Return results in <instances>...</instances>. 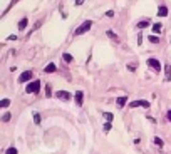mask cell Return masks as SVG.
Wrapping results in <instances>:
<instances>
[{"instance_id": "cell-7", "label": "cell", "mask_w": 171, "mask_h": 154, "mask_svg": "<svg viewBox=\"0 0 171 154\" xmlns=\"http://www.w3.org/2000/svg\"><path fill=\"white\" fill-rule=\"evenodd\" d=\"M149 25H151V20H149V19H142V20H139V22L136 24V28L142 30V28H148Z\"/></svg>"}, {"instance_id": "cell-3", "label": "cell", "mask_w": 171, "mask_h": 154, "mask_svg": "<svg viewBox=\"0 0 171 154\" xmlns=\"http://www.w3.org/2000/svg\"><path fill=\"white\" fill-rule=\"evenodd\" d=\"M146 62H148V66L151 67L154 72H161V62H159L158 59H154V57H149Z\"/></svg>"}, {"instance_id": "cell-24", "label": "cell", "mask_w": 171, "mask_h": 154, "mask_svg": "<svg viewBox=\"0 0 171 154\" xmlns=\"http://www.w3.org/2000/svg\"><path fill=\"white\" fill-rule=\"evenodd\" d=\"M10 116H12L10 112H5V114H3V117H2V121H3V122H9V121H10Z\"/></svg>"}, {"instance_id": "cell-6", "label": "cell", "mask_w": 171, "mask_h": 154, "mask_svg": "<svg viewBox=\"0 0 171 154\" xmlns=\"http://www.w3.org/2000/svg\"><path fill=\"white\" fill-rule=\"evenodd\" d=\"M32 76H34V72L32 70H25V72H22L20 74V77H19V82L20 84H24V82H27V81H30Z\"/></svg>"}, {"instance_id": "cell-20", "label": "cell", "mask_w": 171, "mask_h": 154, "mask_svg": "<svg viewBox=\"0 0 171 154\" xmlns=\"http://www.w3.org/2000/svg\"><path fill=\"white\" fill-rule=\"evenodd\" d=\"M10 106V99H2L0 101V107H9Z\"/></svg>"}, {"instance_id": "cell-23", "label": "cell", "mask_w": 171, "mask_h": 154, "mask_svg": "<svg viewBox=\"0 0 171 154\" xmlns=\"http://www.w3.org/2000/svg\"><path fill=\"white\" fill-rule=\"evenodd\" d=\"M154 144L158 146V148H163V144H165V142H163V139H159V137H154Z\"/></svg>"}, {"instance_id": "cell-30", "label": "cell", "mask_w": 171, "mask_h": 154, "mask_svg": "<svg viewBox=\"0 0 171 154\" xmlns=\"http://www.w3.org/2000/svg\"><path fill=\"white\" fill-rule=\"evenodd\" d=\"M84 2H86V0H76V5H82Z\"/></svg>"}, {"instance_id": "cell-14", "label": "cell", "mask_w": 171, "mask_h": 154, "mask_svg": "<svg viewBox=\"0 0 171 154\" xmlns=\"http://www.w3.org/2000/svg\"><path fill=\"white\" fill-rule=\"evenodd\" d=\"M106 35H108L109 39H112L114 42H119V37H117V35H116V32H112V30H108V32H106Z\"/></svg>"}, {"instance_id": "cell-5", "label": "cell", "mask_w": 171, "mask_h": 154, "mask_svg": "<svg viewBox=\"0 0 171 154\" xmlns=\"http://www.w3.org/2000/svg\"><path fill=\"white\" fill-rule=\"evenodd\" d=\"M55 97L59 99V101H64V102H67V101H70V92L69 91H57L55 92Z\"/></svg>"}, {"instance_id": "cell-1", "label": "cell", "mask_w": 171, "mask_h": 154, "mask_svg": "<svg viewBox=\"0 0 171 154\" xmlns=\"http://www.w3.org/2000/svg\"><path fill=\"white\" fill-rule=\"evenodd\" d=\"M91 27H92V20H84V22L81 24V25L77 27V28H76L74 35H77V37H79V35H84L86 32H89V30H91Z\"/></svg>"}, {"instance_id": "cell-9", "label": "cell", "mask_w": 171, "mask_h": 154, "mask_svg": "<svg viewBox=\"0 0 171 154\" xmlns=\"http://www.w3.org/2000/svg\"><path fill=\"white\" fill-rule=\"evenodd\" d=\"M27 25H28V19H27V17H22V19L19 20V25H17V27H19L20 32H24L27 28Z\"/></svg>"}, {"instance_id": "cell-15", "label": "cell", "mask_w": 171, "mask_h": 154, "mask_svg": "<svg viewBox=\"0 0 171 154\" xmlns=\"http://www.w3.org/2000/svg\"><path fill=\"white\" fill-rule=\"evenodd\" d=\"M163 30V25H161V22H158V24H154V25H153V32H154V34H159V32Z\"/></svg>"}, {"instance_id": "cell-18", "label": "cell", "mask_w": 171, "mask_h": 154, "mask_svg": "<svg viewBox=\"0 0 171 154\" xmlns=\"http://www.w3.org/2000/svg\"><path fill=\"white\" fill-rule=\"evenodd\" d=\"M148 40L151 42V44H159V37H156V35H149Z\"/></svg>"}, {"instance_id": "cell-22", "label": "cell", "mask_w": 171, "mask_h": 154, "mask_svg": "<svg viewBox=\"0 0 171 154\" xmlns=\"http://www.w3.org/2000/svg\"><path fill=\"white\" fill-rule=\"evenodd\" d=\"M136 69H138V64L136 62H134V64L133 62L127 64V70H129V72H133V70H136Z\"/></svg>"}, {"instance_id": "cell-8", "label": "cell", "mask_w": 171, "mask_h": 154, "mask_svg": "<svg viewBox=\"0 0 171 154\" xmlns=\"http://www.w3.org/2000/svg\"><path fill=\"white\" fill-rule=\"evenodd\" d=\"M74 99H76V104L77 106H82V101H84V92L81 91H76V94H74Z\"/></svg>"}, {"instance_id": "cell-11", "label": "cell", "mask_w": 171, "mask_h": 154, "mask_svg": "<svg viewBox=\"0 0 171 154\" xmlns=\"http://www.w3.org/2000/svg\"><path fill=\"white\" fill-rule=\"evenodd\" d=\"M158 17H168V7H166V5H159L158 7Z\"/></svg>"}, {"instance_id": "cell-29", "label": "cell", "mask_w": 171, "mask_h": 154, "mask_svg": "<svg viewBox=\"0 0 171 154\" xmlns=\"http://www.w3.org/2000/svg\"><path fill=\"white\" fill-rule=\"evenodd\" d=\"M7 40H17V35H9V39Z\"/></svg>"}, {"instance_id": "cell-19", "label": "cell", "mask_w": 171, "mask_h": 154, "mask_svg": "<svg viewBox=\"0 0 171 154\" xmlns=\"http://www.w3.org/2000/svg\"><path fill=\"white\" fill-rule=\"evenodd\" d=\"M102 116H104V119L108 121V122H111V121L114 119V116H112L111 112H104V114H102Z\"/></svg>"}, {"instance_id": "cell-27", "label": "cell", "mask_w": 171, "mask_h": 154, "mask_svg": "<svg viewBox=\"0 0 171 154\" xmlns=\"http://www.w3.org/2000/svg\"><path fill=\"white\" fill-rule=\"evenodd\" d=\"M142 44V34L139 32V34H138V45H141Z\"/></svg>"}, {"instance_id": "cell-12", "label": "cell", "mask_w": 171, "mask_h": 154, "mask_svg": "<svg viewBox=\"0 0 171 154\" xmlns=\"http://www.w3.org/2000/svg\"><path fill=\"white\" fill-rule=\"evenodd\" d=\"M165 81L166 82L171 81V66L169 64H165Z\"/></svg>"}, {"instance_id": "cell-4", "label": "cell", "mask_w": 171, "mask_h": 154, "mask_svg": "<svg viewBox=\"0 0 171 154\" xmlns=\"http://www.w3.org/2000/svg\"><path fill=\"white\" fill-rule=\"evenodd\" d=\"M129 107H131V109H136V107H144V109H149V102L144 101V99H139V101L129 102Z\"/></svg>"}, {"instance_id": "cell-25", "label": "cell", "mask_w": 171, "mask_h": 154, "mask_svg": "<svg viewBox=\"0 0 171 154\" xmlns=\"http://www.w3.org/2000/svg\"><path fill=\"white\" fill-rule=\"evenodd\" d=\"M5 154H19V152H17L15 148H9V149L5 151Z\"/></svg>"}, {"instance_id": "cell-17", "label": "cell", "mask_w": 171, "mask_h": 154, "mask_svg": "<svg viewBox=\"0 0 171 154\" xmlns=\"http://www.w3.org/2000/svg\"><path fill=\"white\" fill-rule=\"evenodd\" d=\"M32 116H34V122H35V124H37V126H39V124H40V121H42L40 114H39V112H34V114H32Z\"/></svg>"}, {"instance_id": "cell-13", "label": "cell", "mask_w": 171, "mask_h": 154, "mask_svg": "<svg viewBox=\"0 0 171 154\" xmlns=\"http://www.w3.org/2000/svg\"><path fill=\"white\" fill-rule=\"evenodd\" d=\"M126 102H127V97H126V96H123V97H119L116 101V106L119 107V109H123V107L126 106Z\"/></svg>"}, {"instance_id": "cell-10", "label": "cell", "mask_w": 171, "mask_h": 154, "mask_svg": "<svg viewBox=\"0 0 171 154\" xmlns=\"http://www.w3.org/2000/svg\"><path fill=\"white\" fill-rule=\"evenodd\" d=\"M55 70H57V66H55L54 62L47 64V66L44 67V72H45V74H52V72H55Z\"/></svg>"}, {"instance_id": "cell-28", "label": "cell", "mask_w": 171, "mask_h": 154, "mask_svg": "<svg viewBox=\"0 0 171 154\" xmlns=\"http://www.w3.org/2000/svg\"><path fill=\"white\" fill-rule=\"evenodd\" d=\"M106 17H114V12H112V10H109V12H106Z\"/></svg>"}, {"instance_id": "cell-31", "label": "cell", "mask_w": 171, "mask_h": 154, "mask_svg": "<svg viewBox=\"0 0 171 154\" xmlns=\"http://www.w3.org/2000/svg\"><path fill=\"white\" fill-rule=\"evenodd\" d=\"M168 121H169V122H171V111H169V112H168Z\"/></svg>"}, {"instance_id": "cell-2", "label": "cell", "mask_w": 171, "mask_h": 154, "mask_svg": "<svg viewBox=\"0 0 171 154\" xmlns=\"http://www.w3.org/2000/svg\"><path fill=\"white\" fill-rule=\"evenodd\" d=\"M40 91V81H34V82H28L25 92L27 94H37Z\"/></svg>"}, {"instance_id": "cell-21", "label": "cell", "mask_w": 171, "mask_h": 154, "mask_svg": "<svg viewBox=\"0 0 171 154\" xmlns=\"http://www.w3.org/2000/svg\"><path fill=\"white\" fill-rule=\"evenodd\" d=\"M45 97H52V89H51V85H45Z\"/></svg>"}, {"instance_id": "cell-26", "label": "cell", "mask_w": 171, "mask_h": 154, "mask_svg": "<svg viewBox=\"0 0 171 154\" xmlns=\"http://www.w3.org/2000/svg\"><path fill=\"white\" fill-rule=\"evenodd\" d=\"M112 129V126H111V122H106L104 124V132H109Z\"/></svg>"}, {"instance_id": "cell-16", "label": "cell", "mask_w": 171, "mask_h": 154, "mask_svg": "<svg viewBox=\"0 0 171 154\" xmlns=\"http://www.w3.org/2000/svg\"><path fill=\"white\" fill-rule=\"evenodd\" d=\"M62 59L66 60L67 64H70V62L74 60V59H72V55H70V54H67V52H66V54H62Z\"/></svg>"}]
</instances>
